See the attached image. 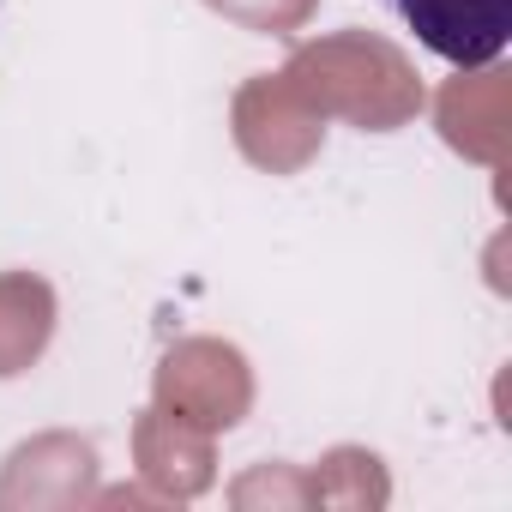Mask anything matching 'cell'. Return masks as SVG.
I'll return each mask as SVG.
<instances>
[{"label": "cell", "instance_id": "6da1fadb", "mask_svg": "<svg viewBox=\"0 0 512 512\" xmlns=\"http://www.w3.org/2000/svg\"><path fill=\"white\" fill-rule=\"evenodd\" d=\"M398 13L452 67H488L512 37V0H398Z\"/></svg>", "mask_w": 512, "mask_h": 512}]
</instances>
